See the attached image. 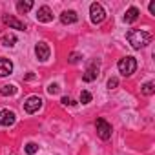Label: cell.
Masks as SVG:
<instances>
[{
  "instance_id": "1",
  "label": "cell",
  "mask_w": 155,
  "mask_h": 155,
  "mask_svg": "<svg viewBox=\"0 0 155 155\" xmlns=\"http://www.w3.org/2000/svg\"><path fill=\"white\" fill-rule=\"evenodd\" d=\"M126 38L128 42L131 44L133 49H140V48H146L151 40V35L148 31H142V29H130L126 33Z\"/></svg>"
},
{
  "instance_id": "2",
  "label": "cell",
  "mask_w": 155,
  "mask_h": 155,
  "mask_svg": "<svg viewBox=\"0 0 155 155\" xmlns=\"http://www.w3.org/2000/svg\"><path fill=\"white\" fill-rule=\"evenodd\" d=\"M117 66H119V71H120L124 77H130V75H133L135 69H137V60H135L133 57H124V58L119 60Z\"/></svg>"
},
{
  "instance_id": "3",
  "label": "cell",
  "mask_w": 155,
  "mask_h": 155,
  "mask_svg": "<svg viewBox=\"0 0 155 155\" xmlns=\"http://www.w3.org/2000/svg\"><path fill=\"white\" fill-rule=\"evenodd\" d=\"M90 17H91V22H93V24H101V22H104V18H106V11H104V8H102L99 2H93V4L90 6Z\"/></svg>"
},
{
  "instance_id": "4",
  "label": "cell",
  "mask_w": 155,
  "mask_h": 155,
  "mask_svg": "<svg viewBox=\"0 0 155 155\" xmlns=\"http://www.w3.org/2000/svg\"><path fill=\"white\" fill-rule=\"evenodd\" d=\"M97 133H99V137L102 139V140H108L110 137H111V126L104 120V119H97Z\"/></svg>"
},
{
  "instance_id": "5",
  "label": "cell",
  "mask_w": 155,
  "mask_h": 155,
  "mask_svg": "<svg viewBox=\"0 0 155 155\" xmlns=\"http://www.w3.org/2000/svg\"><path fill=\"white\" fill-rule=\"evenodd\" d=\"M40 106H42V99L37 97V95H33V97H29V99L24 102V111H26V113H35V111H38Z\"/></svg>"
},
{
  "instance_id": "6",
  "label": "cell",
  "mask_w": 155,
  "mask_h": 155,
  "mask_svg": "<svg viewBox=\"0 0 155 155\" xmlns=\"http://www.w3.org/2000/svg\"><path fill=\"white\" fill-rule=\"evenodd\" d=\"M99 77V60H93L90 66H88V69H86V73L82 75V79H84V82H91V81H95Z\"/></svg>"
},
{
  "instance_id": "7",
  "label": "cell",
  "mask_w": 155,
  "mask_h": 155,
  "mask_svg": "<svg viewBox=\"0 0 155 155\" xmlns=\"http://www.w3.org/2000/svg\"><path fill=\"white\" fill-rule=\"evenodd\" d=\"M37 20H38V22H44V24L51 22V20H53V11H51L48 6L38 8V11H37Z\"/></svg>"
},
{
  "instance_id": "8",
  "label": "cell",
  "mask_w": 155,
  "mask_h": 155,
  "mask_svg": "<svg viewBox=\"0 0 155 155\" xmlns=\"http://www.w3.org/2000/svg\"><path fill=\"white\" fill-rule=\"evenodd\" d=\"M35 53H37V57H38V60H48L49 58V53H51V49H49V46L46 44V42H38L37 46H35Z\"/></svg>"
},
{
  "instance_id": "9",
  "label": "cell",
  "mask_w": 155,
  "mask_h": 155,
  "mask_svg": "<svg viewBox=\"0 0 155 155\" xmlns=\"http://www.w3.org/2000/svg\"><path fill=\"white\" fill-rule=\"evenodd\" d=\"M15 120H17V117H15V113L11 110H2L0 111V124L2 126H13Z\"/></svg>"
},
{
  "instance_id": "10",
  "label": "cell",
  "mask_w": 155,
  "mask_h": 155,
  "mask_svg": "<svg viewBox=\"0 0 155 155\" xmlns=\"http://www.w3.org/2000/svg\"><path fill=\"white\" fill-rule=\"evenodd\" d=\"M13 71V62L8 58H0V77H8Z\"/></svg>"
},
{
  "instance_id": "11",
  "label": "cell",
  "mask_w": 155,
  "mask_h": 155,
  "mask_svg": "<svg viewBox=\"0 0 155 155\" xmlns=\"http://www.w3.org/2000/svg\"><path fill=\"white\" fill-rule=\"evenodd\" d=\"M4 22H6L9 28H13V29H22V31L26 29V24L20 22V20H17V18L11 17V15H6V17H4Z\"/></svg>"
},
{
  "instance_id": "12",
  "label": "cell",
  "mask_w": 155,
  "mask_h": 155,
  "mask_svg": "<svg viewBox=\"0 0 155 155\" xmlns=\"http://www.w3.org/2000/svg\"><path fill=\"white\" fill-rule=\"evenodd\" d=\"M77 20H79V17H77L75 11H64V13L60 15V22H62V24H73V22H77Z\"/></svg>"
},
{
  "instance_id": "13",
  "label": "cell",
  "mask_w": 155,
  "mask_h": 155,
  "mask_svg": "<svg viewBox=\"0 0 155 155\" xmlns=\"http://www.w3.org/2000/svg\"><path fill=\"white\" fill-rule=\"evenodd\" d=\"M137 18H139V9H137V8H130V9L126 11V15H124V22H126V24H133Z\"/></svg>"
},
{
  "instance_id": "14",
  "label": "cell",
  "mask_w": 155,
  "mask_h": 155,
  "mask_svg": "<svg viewBox=\"0 0 155 155\" xmlns=\"http://www.w3.org/2000/svg\"><path fill=\"white\" fill-rule=\"evenodd\" d=\"M15 93H17V86H13V84H6V86L0 88V95H4V97L15 95Z\"/></svg>"
},
{
  "instance_id": "15",
  "label": "cell",
  "mask_w": 155,
  "mask_h": 155,
  "mask_svg": "<svg viewBox=\"0 0 155 155\" xmlns=\"http://www.w3.org/2000/svg\"><path fill=\"white\" fill-rule=\"evenodd\" d=\"M15 42H17V37H15V35H9V33H8V35L2 37V44H4V46H9V48H11V46H15Z\"/></svg>"
},
{
  "instance_id": "16",
  "label": "cell",
  "mask_w": 155,
  "mask_h": 155,
  "mask_svg": "<svg viewBox=\"0 0 155 155\" xmlns=\"http://www.w3.org/2000/svg\"><path fill=\"white\" fill-rule=\"evenodd\" d=\"M17 8H18V11L26 13V11H29V9L33 8V2H31V0H26V2H18V4H17Z\"/></svg>"
},
{
  "instance_id": "17",
  "label": "cell",
  "mask_w": 155,
  "mask_h": 155,
  "mask_svg": "<svg viewBox=\"0 0 155 155\" xmlns=\"http://www.w3.org/2000/svg\"><path fill=\"white\" fill-rule=\"evenodd\" d=\"M153 91H155V84L153 82H146L142 86V93L144 95H153Z\"/></svg>"
},
{
  "instance_id": "18",
  "label": "cell",
  "mask_w": 155,
  "mask_h": 155,
  "mask_svg": "<svg viewBox=\"0 0 155 155\" xmlns=\"http://www.w3.org/2000/svg\"><path fill=\"white\" fill-rule=\"evenodd\" d=\"M81 102H82V104L91 102V93H90V91H82V93H81Z\"/></svg>"
},
{
  "instance_id": "19",
  "label": "cell",
  "mask_w": 155,
  "mask_h": 155,
  "mask_svg": "<svg viewBox=\"0 0 155 155\" xmlns=\"http://www.w3.org/2000/svg\"><path fill=\"white\" fill-rule=\"evenodd\" d=\"M37 150H38V146H37V144H35V142H29V144H28V146H26V151H28V153H29V155H33V153H35V151H37Z\"/></svg>"
},
{
  "instance_id": "20",
  "label": "cell",
  "mask_w": 155,
  "mask_h": 155,
  "mask_svg": "<svg viewBox=\"0 0 155 155\" xmlns=\"http://www.w3.org/2000/svg\"><path fill=\"white\" fill-rule=\"evenodd\" d=\"M58 91H60L58 84H49V88H48V93H51V95H57Z\"/></svg>"
},
{
  "instance_id": "21",
  "label": "cell",
  "mask_w": 155,
  "mask_h": 155,
  "mask_svg": "<svg viewBox=\"0 0 155 155\" xmlns=\"http://www.w3.org/2000/svg\"><path fill=\"white\" fill-rule=\"evenodd\" d=\"M117 86H119V81L115 79V77H111V79L108 81V88H110V90H113V88H117Z\"/></svg>"
},
{
  "instance_id": "22",
  "label": "cell",
  "mask_w": 155,
  "mask_h": 155,
  "mask_svg": "<svg viewBox=\"0 0 155 155\" xmlns=\"http://www.w3.org/2000/svg\"><path fill=\"white\" fill-rule=\"evenodd\" d=\"M79 60H81V55H79V53H71V55H69V62H71V64H77Z\"/></svg>"
},
{
  "instance_id": "23",
  "label": "cell",
  "mask_w": 155,
  "mask_h": 155,
  "mask_svg": "<svg viewBox=\"0 0 155 155\" xmlns=\"http://www.w3.org/2000/svg\"><path fill=\"white\" fill-rule=\"evenodd\" d=\"M60 102H62L64 106H73V104H75V102H73L69 97H62V101H60Z\"/></svg>"
},
{
  "instance_id": "24",
  "label": "cell",
  "mask_w": 155,
  "mask_h": 155,
  "mask_svg": "<svg viewBox=\"0 0 155 155\" xmlns=\"http://www.w3.org/2000/svg\"><path fill=\"white\" fill-rule=\"evenodd\" d=\"M150 13L155 15V2H150Z\"/></svg>"
}]
</instances>
